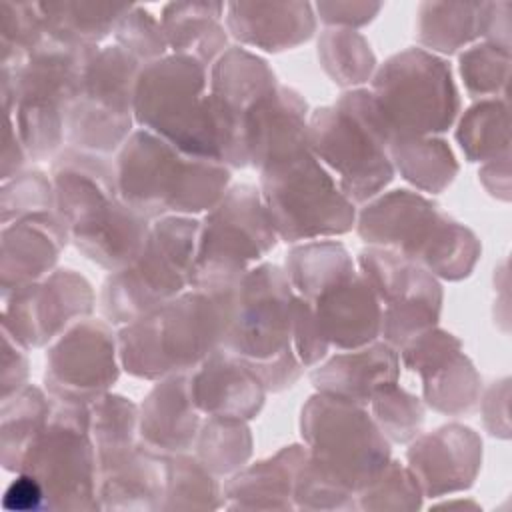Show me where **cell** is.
I'll return each instance as SVG.
<instances>
[{
  "label": "cell",
  "mask_w": 512,
  "mask_h": 512,
  "mask_svg": "<svg viewBox=\"0 0 512 512\" xmlns=\"http://www.w3.org/2000/svg\"><path fill=\"white\" fill-rule=\"evenodd\" d=\"M366 408L390 444H408L424 428V402L398 382L376 390Z\"/></svg>",
  "instance_id": "cell-45"
},
{
  "label": "cell",
  "mask_w": 512,
  "mask_h": 512,
  "mask_svg": "<svg viewBox=\"0 0 512 512\" xmlns=\"http://www.w3.org/2000/svg\"><path fill=\"white\" fill-rule=\"evenodd\" d=\"M152 222L118 196L74 224L70 244L86 260L106 272H116L142 252Z\"/></svg>",
  "instance_id": "cell-21"
},
{
  "label": "cell",
  "mask_w": 512,
  "mask_h": 512,
  "mask_svg": "<svg viewBox=\"0 0 512 512\" xmlns=\"http://www.w3.org/2000/svg\"><path fill=\"white\" fill-rule=\"evenodd\" d=\"M308 142L354 206L382 194L396 176L392 132L368 88L344 90L334 104L310 110Z\"/></svg>",
  "instance_id": "cell-3"
},
{
  "label": "cell",
  "mask_w": 512,
  "mask_h": 512,
  "mask_svg": "<svg viewBox=\"0 0 512 512\" xmlns=\"http://www.w3.org/2000/svg\"><path fill=\"white\" fill-rule=\"evenodd\" d=\"M388 152L394 172L426 194L444 192L460 170L452 148L440 136L392 138Z\"/></svg>",
  "instance_id": "cell-34"
},
{
  "label": "cell",
  "mask_w": 512,
  "mask_h": 512,
  "mask_svg": "<svg viewBox=\"0 0 512 512\" xmlns=\"http://www.w3.org/2000/svg\"><path fill=\"white\" fill-rule=\"evenodd\" d=\"M480 2H420L416 10L418 48L436 56L464 50L478 38Z\"/></svg>",
  "instance_id": "cell-36"
},
{
  "label": "cell",
  "mask_w": 512,
  "mask_h": 512,
  "mask_svg": "<svg viewBox=\"0 0 512 512\" xmlns=\"http://www.w3.org/2000/svg\"><path fill=\"white\" fill-rule=\"evenodd\" d=\"M28 160V152L16 132L14 120L8 116L6 118V130H4V148H2V158H0V180H8L16 176L18 172L26 170L24 164Z\"/></svg>",
  "instance_id": "cell-60"
},
{
  "label": "cell",
  "mask_w": 512,
  "mask_h": 512,
  "mask_svg": "<svg viewBox=\"0 0 512 512\" xmlns=\"http://www.w3.org/2000/svg\"><path fill=\"white\" fill-rule=\"evenodd\" d=\"M304 458V444H288L268 458L242 466L222 486L224 508L292 510L294 482Z\"/></svg>",
  "instance_id": "cell-27"
},
{
  "label": "cell",
  "mask_w": 512,
  "mask_h": 512,
  "mask_svg": "<svg viewBox=\"0 0 512 512\" xmlns=\"http://www.w3.org/2000/svg\"><path fill=\"white\" fill-rule=\"evenodd\" d=\"M134 122L182 154L246 168L242 114L208 92V68L168 52L140 68L134 86Z\"/></svg>",
  "instance_id": "cell-1"
},
{
  "label": "cell",
  "mask_w": 512,
  "mask_h": 512,
  "mask_svg": "<svg viewBox=\"0 0 512 512\" xmlns=\"http://www.w3.org/2000/svg\"><path fill=\"white\" fill-rule=\"evenodd\" d=\"M310 108L304 96L286 84L258 96L242 114V140L248 166L258 172L274 162L310 150Z\"/></svg>",
  "instance_id": "cell-18"
},
{
  "label": "cell",
  "mask_w": 512,
  "mask_h": 512,
  "mask_svg": "<svg viewBox=\"0 0 512 512\" xmlns=\"http://www.w3.org/2000/svg\"><path fill=\"white\" fill-rule=\"evenodd\" d=\"M310 304L330 348L344 352L380 340L382 304L358 272L346 282L328 288Z\"/></svg>",
  "instance_id": "cell-25"
},
{
  "label": "cell",
  "mask_w": 512,
  "mask_h": 512,
  "mask_svg": "<svg viewBox=\"0 0 512 512\" xmlns=\"http://www.w3.org/2000/svg\"><path fill=\"white\" fill-rule=\"evenodd\" d=\"M258 174V190L278 240L298 244L354 230L358 208L312 150L274 162Z\"/></svg>",
  "instance_id": "cell-6"
},
{
  "label": "cell",
  "mask_w": 512,
  "mask_h": 512,
  "mask_svg": "<svg viewBox=\"0 0 512 512\" xmlns=\"http://www.w3.org/2000/svg\"><path fill=\"white\" fill-rule=\"evenodd\" d=\"M44 40L40 2H0V72L16 74Z\"/></svg>",
  "instance_id": "cell-43"
},
{
  "label": "cell",
  "mask_w": 512,
  "mask_h": 512,
  "mask_svg": "<svg viewBox=\"0 0 512 512\" xmlns=\"http://www.w3.org/2000/svg\"><path fill=\"white\" fill-rule=\"evenodd\" d=\"M422 402L444 416L470 414L482 396V378L474 362L460 350L420 378Z\"/></svg>",
  "instance_id": "cell-38"
},
{
  "label": "cell",
  "mask_w": 512,
  "mask_h": 512,
  "mask_svg": "<svg viewBox=\"0 0 512 512\" xmlns=\"http://www.w3.org/2000/svg\"><path fill=\"white\" fill-rule=\"evenodd\" d=\"M400 378L398 350L382 340L326 356L310 372L316 392L368 406L374 392Z\"/></svg>",
  "instance_id": "cell-26"
},
{
  "label": "cell",
  "mask_w": 512,
  "mask_h": 512,
  "mask_svg": "<svg viewBox=\"0 0 512 512\" xmlns=\"http://www.w3.org/2000/svg\"><path fill=\"white\" fill-rule=\"evenodd\" d=\"M54 212L68 230L82 218L118 198L114 156L64 146L50 164Z\"/></svg>",
  "instance_id": "cell-23"
},
{
  "label": "cell",
  "mask_w": 512,
  "mask_h": 512,
  "mask_svg": "<svg viewBox=\"0 0 512 512\" xmlns=\"http://www.w3.org/2000/svg\"><path fill=\"white\" fill-rule=\"evenodd\" d=\"M456 142L468 162L484 164L510 152V122L506 98H486L472 104L458 120Z\"/></svg>",
  "instance_id": "cell-42"
},
{
  "label": "cell",
  "mask_w": 512,
  "mask_h": 512,
  "mask_svg": "<svg viewBox=\"0 0 512 512\" xmlns=\"http://www.w3.org/2000/svg\"><path fill=\"white\" fill-rule=\"evenodd\" d=\"M292 348L304 368H314L330 352V344L316 324L312 304L298 296L292 306Z\"/></svg>",
  "instance_id": "cell-53"
},
{
  "label": "cell",
  "mask_w": 512,
  "mask_h": 512,
  "mask_svg": "<svg viewBox=\"0 0 512 512\" xmlns=\"http://www.w3.org/2000/svg\"><path fill=\"white\" fill-rule=\"evenodd\" d=\"M70 230L62 218L38 212L2 226L0 232V296L44 280L56 270Z\"/></svg>",
  "instance_id": "cell-19"
},
{
  "label": "cell",
  "mask_w": 512,
  "mask_h": 512,
  "mask_svg": "<svg viewBox=\"0 0 512 512\" xmlns=\"http://www.w3.org/2000/svg\"><path fill=\"white\" fill-rule=\"evenodd\" d=\"M356 268L382 306L418 296L444 298L438 278L392 248H362L356 256Z\"/></svg>",
  "instance_id": "cell-30"
},
{
  "label": "cell",
  "mask_w": 512,
  "mask_h": 512,
  "mask_svg": "<svg viewBox=\"0 0 512 512\" xmlns=\"http://www.w3.org/2000/svg\"><path fill=\"white\" fill-rule=\"evenodd\" d=\"M224 14L222 2H168L160 16L168 50L210 68L228 48Z\"/></svg>",
  "instance_id": "cell-29"
},
{
  "label": "cell",
  "mask_w": 512,
  "mask_h": 512,
  "mask_svg": "<svg viewBox=\"0 0 512 512\" xmlns=\"http://www.w3.org/2000/svg\"><path fill=\"white\" fill-rule=\"evenodd\" d=\"M294 508L312 512L356 510V492L330 478L306 456L294 482Z\"/></svg>",
  "instance_id": "cell-51"
},
{
  "label": "cell",
  "mask_w": 512,
  "mask_h": 512,
  "mask_svg": "<svg viewBox=\"0 0 512 512\" xmlns=\"http://www.w3.org/2000/svg\"><path fill=\"white\" fill-rule=\"evenodd\" d=\"M298 424L308 460L352 492L372 482L392 458V444L366 406L314 392Z\"/></svg>",
  "instance_id": "cell-9"
},
{
  "label": "cell",
  "mask_w": 512,
  "mask_h": 512,
  "mask_svg": "<svg viewBox=\"0 0 512 512\" xmlns=\"http://www.w3.org/2000/svg\"><path fill=\"white\" fill-rule=\"evenodd\" d=\"M54 210V186L50 174L30 168L8 178L0 186V222L2 226Z\"/></svg>",
  "instance_id": "cell-49"
},
{
  "label": "cell",
  "mask_w": 512,
  "mask_h": 512,
  "mask_svg": "<svg viewBox=\"0 0 512 512\" xmlns=\"http://www.w3.org/2000/svg\"><path fill=\"white\" fill-rule=\"evenodd\" d=\"M96 294L86 276L56 268L44 280L2 296V332L26 350L52 344L70 326L92 318Z\"/></svg>",
  "instance_id": "cell-13"
},
{
  "label": "cell",
  "mask_w": 512,
  "mask_h": 512,
  "mask_svg": "<svg viewBox=\"0 0 512 512\" xmlns=\"http://www.w3.org/2000/svg\"><path fill=\"white\" fill-rule=\"evenodd\" d=\"M462 350V342L452 332L434 326L426 332L418 334L410 342H406L400 350V366L418 374L420 378L440 364H444L448 358L458 354Z\"/></svg>",
  "instance_id": "cell-52"
},
{
  "label": "cell",
  "mask_w": 512,
  "mask_h": 512,
  "mask_svg": "<svg viewBox=\"0 0 512 512\" xmlns=\"http://www.w3.org/2000/svg\"><path fill=\"white\" fill-rule=\"evenodd\" d=\"M116 342L120 366L130 376L148 382L170 376L162 356L156 310L120 326L116 332Z\"/></svg>",
  "instance_id": "cell-44"
},
{
  "label": "cell",
  "mask_w": 512,
  "mask_h": 512,
  "mask_svg": "<svg viewBox=\"0 0 512 512\" xmlns=\"http://www.w3.org/2000/svg\"><path fill=\"white\" fill-rule=\"evenodd\" d=\"M282 268L294 294L308 302L358 272L348 248L332 238L292 244Z\"/></svg>",
  "instance_id": "cell-31"
},
{
  "label": "cell",
  "mask_w": 512,
  "mask_h": 512,
  "mask_svg": "<svg viewBox=\"0 0 512 512\" xmlns=\"http://www.w3.org/2000/svg\"><path fill=\"white\" fill-rule=\"evenodd\" d=\"M30 376L28 350L20 346L12 336L2 332V374H0V398H6L24 388Z\"/></svg>",
  "instance_id": "cell-57"
},
{
  "label": "cell",
  "mask_w": 512,
  "mask_h": 512,
  "mask_svg": "<svg viewBox=\"0 0 512 512\" xmlns=\"http://www.w3.org/2000/svg\"><path fill=\"white\" fill-rule=\"evenodd\" d=\"M114 44L142 66L168 54V42L160 18L142 6L130 4L114 28Z\"/></svg>",
  "instance_id": "cell-50"
},
{
  "label": "cell",
  "mask_w": 512,
  "mask_h": 512,
  "mask_svg": "<svg viewBox=\"0 0 512 512\" xmlns=\"http://www.w3.org/2000/svg\"><path fill=\"white\" fill-rule=\"evenodd\" d=\"M120 370L114 326L104 318H86L48 346L44 390L54 400L88 406L110 392Z\"/></svg>",
  "instance_id": "cell-14"
},
{
  "label": "cell",
  "mask_w": 512,
  "mask_h": 512,
  "mask_svg": "<svg viewBox=\"0 0 512 512\" xmlns=\"http://www.w3.org/2000/svg\"><path fill=\"white\" fill-rule=\"evenodd\" d=\"M512 2H480L478 38L510 52Z\"/></svg>",
  "instance_id": "cell-56"
},
{
  "label": "cell",
  "mask_w": 512,
  "mask_h": 512,
  "mask_svg": "<svg viewBox=\"0 0 512 512\" xmlns=\"http://www.w3.org/2000/svg\"><path fill=\"white\" fill-rule=\"evenodd\" d=\"M54 398L36 384L0 398V464L18 474L28 450L48 422Z\"/></svg>",
  "instance_id": "cell-32"
},
{
  "label": "cell",
  "mask_w": 512,
  "mask_h": 512,
  "mask_svg": "<svg viewBox=\"0 0 512 512\" xmlns=\"http://www.w3.org/2000/svg\"><path fill=\"white\" fill-rule=\"evenodd\" d=\"M140 68L116 44L96 50L66 114V146L104 156L122 148L136 126L134 86Z\"/></svg>",
  "instance_id": "cell-11"
},
{
  "label": "cell",
  "mask_w": 512,
  "mask_h": 512,
  "mask_svg": "<svg viewBox=\"0 0 512 512\" xmlns=\"http://www.w3.org/2000/svg\"><path fill=\"white\" fill-rule=\"evenodd\" d=\"M392 138L440 136L458 118L460 94L450 64L418 46L378 64L368 88Z\"/></svg>",
  "instance_id": "cell-8"
},
{
  "label": "cell",
  "mask_w": 512,
  "mask_h": 512,
  "mask_svg": "<svg viewBox=\"0 0 512 512\" xmlns=\"http://www.w3.org/2000/svg\"><path fill=\"white\" fill-rule=\"evenodd\" d=\"M220 508H224V494L216 474L190 452L164 456L162 512Z\"/></svg>",
  "instance_id": "cell-39"
},
{
  "label": "cell",
  "mask_w": 512,
  "mask_h": 512,
  "mask_svg": "<svg viewBox=\"0 0 512 512\" xmlns=\"http://www.w3.org/2000/svg\"><path fill=\"white\" fill-rule=\"evenodd\" d=\"M442 302L444 298L418 296L382 306L380 340L392 346L394 350H400L418 334L438 326Z\"/></svg>",
  "instance_id": "cell-48"
},
{
  "label": "cell",
  "mask_w": 512,
  "mask_h": 512,
  "mask_svg": "<svg viewBox=\"0 0 512 512\" xmlns=\"http://www.w3.org/2000/svg\"><path fill=\"white\" fill-rule=\"evenodd\" d=\"M254 450L248 420L206 416L200 424L192 454L218 478L232 476L248 464Z\"/></svg>",
  "instance_id": "cell-41"
},
{
  "label": "cell",
  "mask_w": 512,
  "mask_h": 512,
  "mask_svg": "<svg viewBox=\"0 0 512 512\" xmlns=\"http://www.w3.org/2000/svg\"><path fill=\"white\" fill-rule=\"evenodd\" d=\"M226 30L242 46L264 52L298 48L316 34V14L310 2H230L224 14Z\"/></svg>",
  "instance_id": "cell-24"
},
{
  "label": "cell",
  "mask_w": 512,
  "mask_h": 512,
  "mask_svg": "<svg viewBox=\"0 0 512 512\" xmlns=\"http://www.w3.org/2000/svg\"><path fill=\"white\" fill-rule=\"evenodd\" d=\"M96 50L46 36L16 74L0 72L6 116L14 120L30 160H52L64 148L66 114Z\"/></svg>",
  "instance_id": "cell-4"
},
{
  "label": "cell",
  "mask_w": 512,
  "mask_h": 512,
  "mask_svg": "<svg viewBox=\"0 0 512 512\" xmlns=\"http://www.w3.org/2000/svg\"><path fill=\"white\" fill-rule=\"evenodd\" d=\"M100 510L162 512L164 456L142 444L98 470Z\"/></svg>",
  "instance_id": "cell-28"
},
{
  "label": "cell",
  "mask_w": 512,
  "mask_h": 512,
  "mask_svg": "<svg viewBox=\"0 0 512 512\" xmlns=\"http://www.w3.org/2000/svg\"><path fill=\"white\" fill-rule=\"evenodd\" d=\"M128 6L94 2H40L46 36L68 46L100 48L114 34L120 16Z\"/></svg>",
  "instance_id": "cell-35"
},
{
  "label": "cell",
  "mask_w": 512,
  "mask_h": 512,
  "mask_svg": "<svg viewBox=\"0 0 512 512\" xmlns=\"http://www.w3.org/2000/svg\"><path fill=\"white\" fill-rule=\"evenodd\" d=\"M198 232L200 220L192 216L154 220L142 252L104 278L98 298L102 318L120 328L190 288Z\"/></svg>",
  "instance_id": "cell-5"
},
{
  "label": "cell",
  "mask_w": 512,
  "mask_h": 512,
  "mask_svg": "<svg viewBox=\"0 0 512 512\" xmlns=\"http://www.w3.org/2000/svg\"><path fill=\"white\" fill-rule=\"evenodd\" d=\"M20 472L40 482L46 510H100L98 456L90 434L88 406L54 400L48 422L28 450Z\"/></svg>",
  "instance_id": "cell-10"
},
{
  "label": "cell",
  "mask_w": 512,
  "mask_h": 512,
  "mask_svg": "<svg viewBox=\"0 0 512 512\" xmlns=\"http://www.w3.org/2000/svg\"><path fill=\"white\" fill-rule=\"evenodd\" d=\"M138 410L140 444L146 450L158 456L192 452L204 416L190 396L188 372L156 380Z\"/></svg>",
  "instance_id": "cell-22"
},
{
  "label": "cell",
  "mask_w": 512,
  "mask_h": 512,
  "mask_svg": "<svg viewBox=\"0 0 512 512\" xmlns=\"http://www.w3.org/2000/svg\"><path fill=\"white\" fill-rule=\"evenodd\" d=\"M316 54L326 76L346 90L362 88L378 68L370 42L358 30L324 28L318 36Z\"/></svg>",
  "instance_id": "cell-40"
},
{
  "label": "cell",
  "mask_w": 512,
  "mask_h": 512,
  "mask_svg": "<svg viewBox=\"0 0 512 512\" xmlns=\"http://www.w3.org/2000/svg\"><path fill=\"white\" fill-rule=\"evenodd\" d=\"M458 72L468 96L476 100L506 98L510 52L488 42L472 44L460 52Z\"/></svg>",
  "instance_id": "cell-47"
},
{
  "label": "cell",
  "mask_w": 512,
  "mask_h": 512,
  "mask_svg": "<svg viewBox=\"0 0 512 512\" xmlns=\"http://www.w3.org/2000/svg\"><path fill=\"white\" fill-rule=\"evenodd\" d=\"M230 290L208 292L186 288L156 308L162 356L170 374L192 372L212 352L222 348L228 326Z\"/></svg>",
  "instance_id": "cell-16"
},
{
  "label": "cell",
  "mask_w": 512,
  "mask_h": 512,
  "mask_svg": "<svg viewBox=\"0 0 512 512\" xmlns=\"http://www.w3.org/2000/svg\"><path fill=\"white\" fill-rule=\"evenodd\" d=\"M114 164L120 198L150 220L204 216L232 186L224 164L186 156L142 128L114 154Z\"/></svg>",
  "instance_id": "cell-2"
},
{
  "label": "cell",
  "mask_w": 512,
  "mask_h": 512,
  "mask_svg": "<svg viewBox=\"0 0 512 512\" xmlns=\"http://www.w3.org/2000/svg\"><path fill=\"white\" fill-rule=\"evenodd\" d=\"M438 506H444V508H480L476 502L472 500H448V502H442Z\"/></svg>",
  "instance_id": "cell-61"
},
{
  "label": "cell",
  "mask_w": 512,
  "mask_h": 512,
  "mask_svg": "<svg viewBox=\"0 0 512 512\" xmlns=\"http://www.w3.org/2000/svg\"><path fill=\"white\" fill-rule=\"evenodd\" d=\"M190 396L198 412L254 420L266 402V388L258 374L240 358L218 348L188 372Z\"/></svg>",
  "instance_id": "cell-20"
},
{
  "label": "cell",
  "mask_w": 512,
  "mask_h": 512,
  "mask_svg": "<svg viewBox=\"0 0 512 512\" xmlns=\"http://www.w3.org/2000/svg\"><path fill=\"white\" fill-rule=\"evenodd\" d=\"M2 506H4V510H10V512L46 510L44 488L40 486V482L34 476H30L26 472H18L4 492Z\"/></svg>",
  "instance_id": "cell-58"
},
{
  "label": "cell",
  "mask_w": 512,
  "mask_h": 512,
  "mask_svg": "<svg viewBox=\"0 0 512 512\" xmlns=\"http://www.w3.org/2000/svg\"><path fill=\"white\" fill-rule=\"evenodd\" d=\"M382 10V2H316L314 14L326 28H346L358 30L370 24L378 12Z\"/></svg>",
  "instance_id": "cell-54"
},
{
  "label": "cell",
  "mask_w": 512,
  "mask_h": 512,
  "mask_svg": "<svg viewBox=\"0 0 512 512\" xmlns=\"http://www.w3.org/2000/svg\"><path fill=\"white\" fill-rule=\"evenodd\" d=\"M88 412L98 470L140 446V410L130 398L108 392L88 404Z\"/></svg>",
  "instance_id": "cell-37"
},
{
  "label": "cell",
  "mask_w": 512,
  "mask_h": 512,
  "mask_svg": "<svg viewBox=\"0 0 512 512\" xmlns=\"http://www.w3.org/2000/svg\"><path fill=\"white\" fill-rule=\"evenodd\" d=\"M482 458L480 434L458 422L420 432L406 450V466L418 480L424 498L468 490L480 474Z\"/></svg>",
  "instance_id": "cell-17"
},
{
  "label": "cell",
  "mask_w": 512,
  "mask_h": 512,
  "mask_svg": "<svg viewBox=\"0 0 512 512\" xmlns=\"http://www.w3.org/2000/svg\"><path fill=\"white\" fill-rule=\"evenodd\" d=\"M278 234L258 186L232 184L220 202L200 218L190 288L230 290L252 266L276 248Z\"/></svg>",
  "instance_id": "cell-7"
},
{
  "label": "cell",
  "mask_w": 512,
  "mask_h": 512,
  "mask_svg": "<svg viewBox=\"0 0 512 512\" xmlns=\"http://www.w3.org/2000/svg\"><path fill=\"white\" fill-rule=\"evenodd\" d=\"M274 86H278L276 72L244 46H228L208 68V92L240 114Z\"/></svg>",
  "instance_id": "cell-33"
},
{
  "label": "cell",
  "mask_w": 512,
  "mask_h": 512,
  "mask_svg": "<svg viewBox=\"0 0 512 512\" xmlns=\"http://www.w3.org/2000/svg\"><path fill=\"white\" fill-rule=\"evenodd\" d=\"M508 400H510V378H502L492 382L480 396L482 422L490 436L494 438H510V416H508Z\"/></svg>",
  "instance_id": "cell-55"
},
{
  "label": "cell",
  "mask_w": 512,
  "mask_h": 512,
  "mask_svg": "<svg viewBox=\"0 0 512 512\" xmlns=\"http://www.w3.org/2000/svg\"><path fill=\"white\" fill-rule=\"evenodd\" d=\"M424 492L406 464L390 458L384 470L356 492V510L412 512L420 510Z\"/></svg>",
  "instance_id": "cell-46"
},
{
  "label": "cell",
  "mask_w": 512,
  "mask_h": 512,
  "mask_svg": "<svg viewBox=\"0 0 512 512\" xmlns=\"http://www.w3.org/2000/svg\"><path fill=\"white\" fill-rule=\"evenodd\" d=\"M294 290L280 264L252 266L230 290L228 326L222 350L254 372L296 356L292 348Z\"/></svg>",
  "instance_id": "cell-12"
},
{
  "label": "cell",
  "mask_w": 512,
  "mask_h": 512,
  "mask_svg": "<svg viewBox=\"0 0 512 512\" xmlns=\"http://www.w3.org/2000/svg\"><path fill=\"white\" fill-rule=\"evenodd\" d=\"M478 176L490 196L502 202L510 200V152L484 162L478 170Z\"/></svg>",
  "instance_id": "cell-59"
},
{
  "label": "cell",
  "mask_w": 512,
  "mask_h": 512,
  "mask_svg": "<svg viewBox=\"0 0 512 512\" xmlns=\"http://www.w3.org/2000/svg\"><path fill=\"white\" fill-rule=\"evenodd\" d=\"M450 220L452 216L424 194L396 188L362 204L354 228L368 246L392 248L422 266Z\"/></svg>",
  "instance_id": "cell-15"
}]
</instances>
